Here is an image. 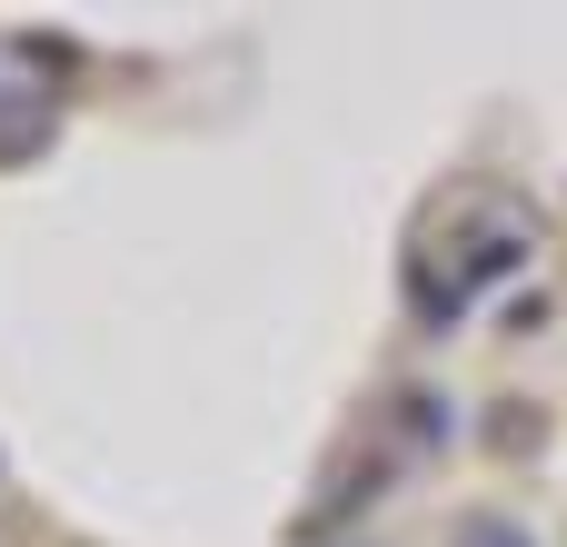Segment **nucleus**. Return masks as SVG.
Wrapping results in <instances>:
<instances>
[{"mask_svg": "<svg viewBox=\"0 0 567 547\" xmlns=\"http://www.w3.org/2000/svg\"><path fill=\"white\" fill-rule=\"evenodd\" d=\"M458 547H528V538H508L498 518H478V528H468V538H458Z\"/></svg>", "mask_w": 567, "mask_h": 547, "instance_id": "f257e3e1", "label": "nucleus"}]
</instances>
